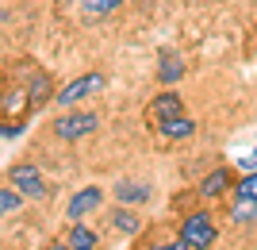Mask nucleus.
<instances>
[{
  "label": "nucleus",
  "instance_id": "f257e3e1",
  "mask_svg": "<svg viewBox=\"0 0 257 250\" xmlns=\"http://www.w3.org/2000/svg\"><path fill=\"white\" fill-rule=\"evenodd\" d=\"M104 89H107V77L100 73V69H92V73H81V77H73L69 85H62L58 93H54V100H58V108H77L81 100L96 97V93H104Z\"/></svg>",
  "mask_w": 257,
  "mask_h": 250
},
{
  "label": "nucleus",
  "instance_id": "f03ea898",
  "mask_svg": "<svg viewBox=\"0 0 257 250\" xmlns=\"http://www.w3.org/2000/svg\"><path fill=\"white\" fill-rule=\"evenodd\" d=\"M8 185L20 189L27 200H46V196H50V185H46L43 170H39L35 162H16V165H8Z\"/></svg>",
  "mask_w": 257,
  "mask_h": 250
},
{
  "label": "nucleus",
  "instance_id": "7ed1b4c3",
  "mask_svg": "<svg viewBox=\"0 0 257 250\" xmlns=\"http://www.w3.org/2000/svg\"><path fill=\"white\" fill-rule=\"evenodd\" d=\"M215 239H219V227H215V219L207 216V212H192V216H184L181 242L188 250H211Z\"/></svg>",
  "mask_w": 257,
  "mask_h": 250
},
{
  "label": "nucleus",
  "instance_id": "20e7f679",
  "mask_svg": "<svg viewBox=\"0 0 257 250\" xmlns=\"http://www.w3.org/2000/svg\"><path fill=\"white\" fill-rule=\"evenodd\" d=\"M16 77L27 85V97H31V108H35V112L43 108V104H50L54 93H58V89H54V81H50V73H46V69H39L31 58H27V62H20Z\"/></svg>",
  "mask_w": 257,
  "mask_h": 250
},
{
  "label": "nucleus",
  "instance_id": "39448f33",
  "mask_svg": "<svg viewBox=\"0 0 257 250\" xmlns=\"http://www.w3.org/2000/svg\"><path fill=\"white\" fill-rule=\"evenodd\" d=\"M96 112H88V108H65L58 120H54V135L62 142H77V139H85V135H92L96 131Z\"/></svg>",
  "mask_w": 257,
  "mask_h": 250
},
{
  "label": "nucleus",
  "instance_id": "423d86ee",
  "mask_svg": "<svg viewBox=\"0 0 257 250\" xmlns=\"http://www.w3.org/2000/svg\"><path fill=\"white\" fill-rule=\"evenodd\" d=\"M100 204H104V189L100 185H85L77 189L73 196H69V204H65V219L69 223H85L88 216H96Z\"/></svg>",
  "mask_w": 257,
  "mask_h": 250
},
{
  "label": "nucleus",
  "instance_id": "0eeeda50",
  "mask_svg": "<svg viewBox=\"0 0 257 250\" xmlns=\"http://www.w3.org/2000/svg\"><path fill=\"white\" fill-rule=\"evenodd\" d=\"M177 116H184V100H181V93H173V89L158 93V97L146 104V120H150L154 127H161V123L177 120Z\"/></svg>",
  "mask_w": 257,
  "mask_h": 250
},
{
  "label": "nucleus",
  "instance_id": "6e6552de",
  "mask_svg": "<svg viewBox=\"0 0 257 250\" xmlns=\"http://www.w3.org/2000/svg\"><path fill=\"white\" fill-rule=\"evenodd\" d=\"M226 189H234V177H230V170H226V165L211 170V174L200 181V196H204V200H219Z\"/></svg>",
  "mask_w": 257,
  "mask_h": 250
},
{
  "label": "nucleus",
  "instance_id": "1a4fd4ad",
  "mask_svg": "<svg viewBox=\"0 0 257 250\" xmlns=\"http://www.w3.org/2000/svg\"><path fill=\"white\" fill-rule=\"evenodd\" d=\"M111 227H115L119 235L135 239V235L142 231V216H135V208H131V204H115V208H111Z\"/></svg>",
  "mask_w": 257,
  "mask_h": 250
},
{
  "label": "nucleus",
  "instance_id": "9d476101",
  "mask_svg": "<svg viewBox=\"0 0 257 250\" xmlns=\"http://www.w3.org/2000/svg\"><path fill=\"white\" fill-rule=\"evenodd\" d=\"M111 193H115V204H131L135 208V204H146V200L154 196V189L142 185V181H119Z\"/></svg>",
  "mask_w": 257,
  "mask_h": 250
},
{
  "label": "nucleus",
  "instance_id": "9b49d317",
  "mask_svg": "<svg viewBox=\"0 0 257 250\" xmlns=\"http://www.w3.org/2000/svg\"><path fill=\"white\" fill-rule=\"evenodd\" d=\"M184 77V62H181V54H173V50H165L161 54V65H158V81L165 89H173L177 81Z\"/></svg>",
  "mask_w": 257,
  "mask_h": 250
},
{
  "label": "nucleus",
  "instance_id": "f8f14e48",
  "mask_svg": "<svg viewBox=\"0 0 257 250\" xmlns=\"http://www.w3.org/2000/svg\"><path fill=\"white\" fill-rule=\"evenodd\" d=\"M65 242H69V250H96V246H100L96 231L88 227V223H73V227H69V235H65Z\"/></svg>",
  "mask_w": 257,
  "mask_h": 250
},
{
  "label": "nucleus",
  "instance_id": "ddd939ff",
  "mask_svg": "<svg viewBox=\"0 0 257 250\" xmlns=\"http://www.w3.org/2000/svg\"><path fill=\"white\" fill-rule=\"evenodd\" d=\"M158 131L165 135V139H192V135H196V120L188 116V112H184V116H177V120L161 123Z\"/></svg>",
  "mask_w": 257,
  "mask_h": 250
},
{
  "label": "nucleus",
  "instance_id": "4468645a",
  "mask_svg": "<svg viewBox=\"0 0 257 250\" xmlns=\"http://www.w3.org/2000/svg\"><path fill=\"white\" fill-rule=\"evenodd\" d=\"M23 200L27 196L20 193V189H12V185H0V216H12V212H20Z\"/></svg>",
  "mask_w": 257,
  "mask_h": 250
},
{
  "label": "nucleus",
  "instance_id": "2eb2a0df",
  "mask_svg": "<svg viewBox=\"0 0 257 250\" xmlns=\"http://www.w3.org/2000/svg\"><path fill=\"white\" fill-rule=\"evenodd\" d=\"M234 200H253L257 204V170H246L242 181L234 185Z\"/></svg>",
  "mask_w": 257,
  "mask_h": 250
},
{
  "label": "nucleus",
  "instance_id": "dca6fc26",
  "mask_svg": "<svg viewBox=\"0 0 257 250\" xmlns=\"http://www.w3.org/2000/svg\"><path fill=\"white\" fill-rule=\"evenodd\" d=\"M81 8H85V16H107V12H115V8H123V0H81Z\"/></svg>",
  "mask_w": 257,
  "mask_h": 250
},
{
  "label": "nucleus",
  "instance_id": "f3484780",
  "mask_svg": "<svg viewBox=\"0 0 257 250\" xmlns=\"http://www.w3.org/2000/svg\"><path fill=\"white\" fill-rule=\"evenodd\" d=\"M230 219H234V223H253V219H257V204H253V200H234Z\"/></svg>",
  "mask_w": 257,
  "mask_h": 250
},
{
  "label": "nucleus",
  "instance_id": "a211bd4d",
  "mask_svg": "<svg viewBox=\"0 0 257 250\" xmlns=\"http://www.w3.org/2000/svg\"><path fill=\"white\" fill-rule=\"evenodd\" d=\"M146 250H188V246L177 239V242H154V246H146Z\"/></svg>",
  "mask_w": 257,
  "mask_h": 250
},
{
  "label": "nucleus",
  "instance_id": "6ab92c4d",
  "mask_svg": "<svg viewBox=\"0 0 257 250\" xmlns=\"http://www.w3.org/2000/svg\"><path fill=\"white\" fill-rule=\"evenodd\" d=\"M43 250H69V242H65V239H54V242H46Z\"/></svg>",
  "mask_w": 257,
  "mask_h": 250
}]
</instances>
